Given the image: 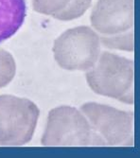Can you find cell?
<instances>
[{
    "instance_id": "5",
    "label": "cell",
    "mask_w": 140,
    "mask_h": 158,
    "mask_svg": "<svg viewBox=\"0 0 140 158\" xmlns=\"http://www.w3.org/2000/svg\"><path fill=\"white\" fill-rule=\"evenodd\" d=\"M40 110L29 98L0 96V146H23L34 135Z\"/></svg>"
},
{
    "instance_id": "4",
    "label": "cell",
    "mask_w": 140,
    "mask_h": 158,
    "mask_svg": "<svg viewBox=\"0 0 140 158\" xmlns=\"http://www.w3.org/2000/svg\"><path fill=\"white\" fill-rule=\"evenodd\" d=\"M57 64L68 71H88L101 55V44L97 32L87 26L69 28L53 44Z\"/></svg>"
},
{
    "instance_id": "7",
    "label": "cell",
    "mask_w": 140,
    "mask_h": 158,
    "mask_svg": "<svg viewBox=\"0 0 140 158\" xmlns=\"http://www.w3.org/2000/svg\"><path fill=\"white\" fill-rule=\"evenodd\" d=\"M92 0H32L35 11L61 21H71L82 16Z\"/></svg>"
},
{
    "instance_id": "6",
    "label": "cell",
    "mask_w": 140,
    "mask_h": 158,
    "mask_svg": "<svg viewBox=\"0 0 140 158\" xmlns=\"http://www.w3.org/2000/svg\"><path fill=\"white\" fill-rule=\"evenodd\" d=\"M80 112L86 117L104 146H134L133 112L97 102L82 104Z\"/></svg>"
},
{
    "instance_id": "9",
    "label": "cell",
    "mask_w": 140,
    "mask_h": 158,
    "mask_svg": "<svg viewBox=\"0 0 140 158\" xmlns=\"http://www.w3.org/2000/svg\"><path fill=\"white\" fill-rule=\"evenodd\" d=\"M16 64L12 55L0 48V88L7 86L15 76Z\"/></svg>"
},
{
    "instance_id": "1",
    "label": "cell",
    "mask_w": 140,
    "mask_h": 158,
    "mask_svg": "<svg viewBox=\"0 0 140 158\" xmlns=\"http://www.w3.org/2000/svg\"><path fill=\"white\" fill-rule=\"evenodd\" d=\"M134 0H97L90 21L101 44L110 49L134 51Z\"/></svg>"
},
{
    "instance_id": "8",
    "label": "cell",
    "mask_w": 140,
    "mask_h": 158,
    "mask_svg": "<svg viewBox=\"0 0 140 158\" xmlns=\"http://www.w3.org/2000/svg\"><path fill=\"white\" fill-rule=\"evenodd\" d=\"M26 0H0V44L10 39L27 16Z\"/></svg>"
},
{
    "instance_id": "3",
    "label": "cell",
    "mask_w": 140,
    "mask_h": 158,
    "mask_svg": "<svg viewBox=\"0 0 140 158\" xmlns=\"http://www.w3.org/2000/svg\"><path fill=\"white\" fill-rule=\"evenodd\" d=\"M44 146H104L80 111L72 106L52 109L41 140Z\"/></svg>"
},
{
    "instance_id": "2",
    "label": "cell",
    "mask_w": 140,
    "mask_h": 158,
    "mask_svg": "<svg viewBox=\"0 0 140 158\" xmlns=\"http://www.w3.org/2000/svg\"><path fill=\"white\" fill-rule=\"evenodd\" d=\"M90 88L97 95L134 104V61L103 51L85 75Z\"/></svg>"
}]
</instances>
